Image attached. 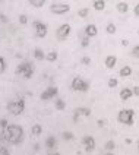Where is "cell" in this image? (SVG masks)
<instances>
[{"label":"cell","instance_id":"obj_5","mask_svg":"<svg viewBox=\"0 0 139 155\" xmlns=\"http://www.w3.org/2000/svg\"><path fill=\"white\" fill-rule=\"evenodd\" d=\"M70 88L73 91H76V92H87L89 89V82L85 81V79H82L81 76H76L73 78V81L70 84Z\"/></svg>","mask_w":139,"mask_h":155},{"label":"cell","instance_id":"obj_10","mask_svg":"<svg viewBox=\"0 0 139 155\" xmlns=\"http://www.w3.org/2000/svg\"><path fill=\"white\" fill-rule=\"evenodd\" d=\"M81 116L89 117V116H91V110H89L88 107H78V108H75V113H73V123H78Z\"/></svg>","mask_w":139,"mask_h":155},{"label":"cell","instance_id":"obj_20","mask_svg":"<svg viewBox=\"0 0 139 155\" xmlns=\"http://www.w3.org/2000/svg\"><path fill=\"white\" fill-rule=\"evenodd\" d=\"M54 107H56V110L63 111V110L66 108V103H65L61 98H57V100H56V103H54Z\"/></svg>","mask_w":139,"mask_h":155},{"label":"cell","instance_id":"obj_2","mask_svg":"<svg viewBox=\"0 0 139 155\" xmlns=\"http://www.w3.org/2000/svg\"><path fill=\"white\" fill-rule=\"evenodd\" d=\"M34 70H35V68H34V64H32L31 61L24 60V61H21V63L16 66L15 73H16L18 76L25 78V79H31L32 75H34Z\"/></svg>","mask_w":139,"mask_h":155},{"label":"cell","instance_id":"obj_36","mask_svg":"<svg viewBox=\"0 0 139 155\" xmlns=\"http://www.w3.org/2000/svg\"><path fill=\"white\" fill-rule=\"evenodd\" d=\"M133 13H135V16L139 18V2L136 3V6H135V9H133Z\"/></svg>","mask_w":139,"mask_h":155},{"label":"cell","instance_id":"obj_14","mask_svg":"<svg viewBox=\"0 0 139 155\" xmlns=\"http://www.w3.org/2000/svg\"><path fill=\"white\" fill-rule=\"evenodd\" d=\"M116 63H117V57L116 56H107L105 57V60H104V64H105V68L107 69H113L114 66H116Z\"/></svg>","mask_w":139,"mask_h":155},{"label":"cell","instance_id":"obj_3","mask_svg":"<svg viewBox=\"0 0 139 155\" xmlns=\"http://www.w3.org/2000/svg\"><path fill=\"white\" fill-rule=\"evenodd\" d=\"M8 111L10 114H13V116H21L22 113L25 111V101H24V98H19V100L8 103Z\"/></svg>","mask_w":139,"mask_h":155},{"label":"cell","instance_id":"obj_38","mask_svg":"<svg viewBox=\"0 0 139 155\" xmlns=\"http://www.w3.org/2000/svg\"><path fill=\"white\" fill-rule=\"evenodd\" d=\"M0 21L2 22H8V18L5 16V15H0Z\"/></svg>","mask_w":139,"mask_h":155},{"label":"cell","instance_id":"obj_16","mask_svg":"<svg viewBox=\"0 0 139 155\" xmlns=\"http://www.w3.org/2000/svg\"><path fill=\"white\" fill-rule=\"evenodd\" d=\"M116 8H117V10H119L120 13H127V12H129V5H127L126 2H119V3L116 5Z\"/></svg>","mask_w":139,"mask_h":155},{"label":"cell","instance_id":"obj_26","mask_svg":"<svg viewBox=\"0 0 139 155\" xmlns=\"http://www.w3.org/2000/svg\"><path fill=\"white\" fill-rule=\"evenodd\" d=\"M104 148L107 149V151H110V152H111L114 148H116V142H114V140H107V142H105V145H104Z\"/></svg>","mask_w":139,"mask_h":155},{"label":"cell","instance_id":"obj_31","mask_svg":"<svg viewBox=\"0 0 139 155\" xmlns=\"http://www.w3.org/2000/svg\"><path fill=\"white\" fill-rule=\"evenodd\" d=\"M6 70V61H5V59L0 56V73H3Z\"/></svg>","mask_w":139,"mask_h":155},{"label":"cell","instance_id":"obj_23","mask_svg":"<svg viewBox=\"0 0 139 155\" xmlns=\"http://www.w3.org/2000/svg\"><path fill=\"white\" fill-rule=\"evenodd\" d=\"M57 51H48L47 54H45V60L47 61H56L57 60Z\"/></svg>","mask_w":139,"mask_h":155},{"label":"cell","instance_id":"obj_39","mask_svg":"<svg viewBox=\"0 0 139 155\" xmlns=\"http://www.w3.org/2000/svg\"><path fill=\"white\" fill-rule=\"evenodd\" d=\"M97 124H98L100 127H103V126H104V120H98V123H97Z\"/></svg>","mask_w":139,"mask_h":155},{"label":"cell","instance_id":"obj_28","mask_svg":"<svg viewBox=\"0 0 139 155\" xmlns=\"http://www.w3.org/2000/svg\"><path fill=\"white\" fill-rule=\"evenodd\" d=\"M81 40H82V41H81V45H82L84 48H87L88 45H89V37H87V35H85V37H82Z\"/></svg>","mask_w":139,"mask_h":155},{"label":"cell","instance_id":"obj_8","mask_svg":"<svg viewBox=\"0 0 139 155\" xmlns=\"http://www.w3.org/2000/svg\"><path fill=\"white\" fill-rule=\"evenodd\" d=\"M70 32H72V26H70L69 24H61V25L56 29V37H57L59 40H66L70 35Z\"/></svg>","mask_w":139,"mask_h":155},{"label":"cell","instance_id":"obj_24","mask_svg":"<svg viewBox=\"0 0 139 155\" xmlns=\"http://www.w3.org/2000/svg\"><path fill=\"white\" fill-rule=\"evenodd\" d=\"M32 8H43L44 5H45V0H29L28 2Z\"/></svg>","mask_w":139,"mask_h":155},{"label":"cell","instance_id":"obj_30","mask_svg":"<svg viewBox=\"0 0 139 155\" xmlns=\"http://www.w3.org/2000/svg\"><path fill=\"white\" fill-rule=\"evenodd\" d=\"M131 54L133 56V57H136V59H139V45H135V47L132 48Z\"/></svg>","mask_w":139,"mask_h":155},{"label":"cell","instance_id":"obj_9","mask_svg":"<svg viewBox=\"0 0 139 155\" xmlns=\"http://www.w3.org/2000/svg\"><path fill=\"white\" fill-rule=\"evenodd\" d=\"M57 95H59V88H57V86H48L45 91L41 92L40 98H41L43 101H48V100H51V98H56Z\"/></svg>","mask_w":139,"mask_h":155},{"label":"cell","instance_id":"obj_21","mask_svg":"<svg viewBox=\"0 0 139 155\" xmlns=\"http://www.w3.org/2000/svg\"><path fill=\"white\" fill-rule=\"evenodd\" d=\"M31 133L35 135V136H40V135L43 133V127H41V124H34V126L31 127Z\"/></svg>","mask_w":139,"mask_h":155},{"label":"cell","instance_id":"obj_17","mask_svg":"<svg viewBox=\"0 0 139 155\" xmlns=\"http://www.w3.org/2000/svg\"><path fill=\"white\" fill-rule=\"evenodd\" d=\"M34 59L35 60H45V53L41 48H34Z\"/></svg>","mask_w":139,"mask_h":155},{"label":"cell","instance_id":"obj_44","mask_svg":"<svg viewBox=\"0 0 139 155\" xmlns=\"http://www.w3.org/2000/svg\"><path fill=\"white\" fill-rule=\"evenodd\" d=\"M138 35H139V29H138Z\"/></svg>","mask_w":139,"mask_h":155},{"label":"cell","instance_id":"obj_29","mask_svg":"<svg viewBox=\"0 0 139 155\" xmlns=\"http://www.w3.org/2000/svg\"><path fill=\"white\" fill-rule=\"evenodd\" d=\"M117 84H119V82H117V79H116V78H110L107 85H108V88H116V86H117Z\"/></svg>","mask_w":139,"mask_h":155},{"label":"cell","instance_id":"obj_34","mask_svg":"<svg viewBox=\"0 0 139 155\" xmlns=\"http://www.w3.org/2000/svg\"><path fill=\"white\" fill-rule=\"evenodd\" d=\"M81 63H82V64H85V66H88V64L91 63V59H89L88 56H85V57H82V59H81Z\"/></svg>","mask_w":139,"mask_h":155},{"label":"cell","instance_id":"obj_32","mask_svg":"<svg viewBox=\"0 0 139 155\" xmlns=\"http://www.w3.org/2000/svg\"><path fill=\"white\" fill-rule=\"evenodd\" d=\"M9 124H10V123L8 121V119H0V127H2V129H6Z\"/></svg>","mask_w":139,"mask_h":155},{"label":"cell","instance_id":"obj_43","mask_svg":"<svg viewBox=\"0 0 139 155\" xmlns=\"http://www.w3.org/2000/svg\"><path fill=\"white\" fill-rule=\"evenodd\" d=\"M138 152H139V140H138Z\"/></svg>","mask_w":139,"mask_h":155},{"label":"cell","instance_id":"obj_13","mask_svg":"<svg viewBox=\"0 0 139 155\" xmlns=\"http://www.w3.org/2000/svg\"><path fill=\"white\" fill-rule=\"evenodd\" d=\"M45 148H47L48 151L56 149V148H57V139L54 138V136H48V138L45 139Z\"/></svg>","mask_w":139,"mask_h":155},{"label":"cell","instance_id":"obj_19","mask_svg":"<svg viewBox=\"0 0 139 155\" xmlns=\"http://www.w3.org/2000/svg\"><path fill=\"white\" fill-rule=\"evenodd\" d=\"M119 75L122 78H127L132 75V68L131 66H123L122 69H120V72H119Z\"/></svg>","mask_w":139,"mask_h":155},{"label":"cell","instance_id":"obj_41","mask_svg":"<svg viewBox=\"0 0 139 155\" xmlns=\"http://www.w3.org/2000/svg\"><path fill=\"white\" fill-rule=\"evenodd\" d=\"M104 155H114V154H113V152H105Z\"/></svg>","mask_w":139,"mask_h":155},{"label":"cell","instance_id":"obj_27","mask_svg":"<svg viewBox=\"0 0 139 155\" xmlns=\"http://www.w3.org/2000/svg\"><path fill=\"white\" fill-rule=\"evenodd\" d=\"M88 13H89V9H88V8L79 9V10H78V16H79V18H87Z\"/></svg>","mask_w":139,"mask_h":155},{"label":"cell","instance_id":"obj_11","mask_svg":"<svg viewBox=\"0 0 139 155\" xmlns=\"http://www.w3.org/2000/svg\"><path fill=\"white\" fill-rule=\"evenodd\" d=\"M82 145H84L87 152H92L95 149V139L92 138L91 135H87V136H84V139H82Z\"/></svg>","mask_w":139,"mask_h":155},{"label":"cell","instance_id":"obj_18","mask_svg":"<svg viewBox=\"0 0 139 155\" xmlns=\"http://www.w3.org/2000/svg\"><path fill=\"white\" fill-rule=\"evenodd\" d=\"M92 8L95 9V10H104L105 2L104 0H94V2H92Z\"/></svg>","mask_w":139,"mask_h":155},{"label":"cell","instance_id":"obj_37","mask_svg":"<svg viewBox=\"0 0 139 155\" xmlns=\"http://www.w3.org/2000/svg\"><path fill=\"white\" fill-rule=\"evenodd\" d=\"M132 92H133V95H136V97H139V86H133Z\"/></svg>","mask_w":139,"mask_h":155},{"label":"cell","instance_id":"obj_42","mask_svg":"<svg viewBox=\"0 0 139 155\" xmlns=\"http://www.w3.org/2000/svg\"><path fill=\"white\" fill-rule=\"evenodd\" d=\"M2 140H3V139L0 138V148H2V147H5V145H2Z\"/></svg>","mask_w":139,"mask_h":155},{"label":"cell","instance_id":"obj_35","mask_svg":"<svg viewBox=\"0 0 139 155\" xmlns=\"http://www.w3.org/2000/svg\"><path fill=\"white\" fill-rule=\"evenodd\" d=\"M0 155H10V151L6 147H2L0 148Z\"/></svg>","mask_w":139,"mask_h":155},{"label":"cell","instance_id":"obj_22","mask_svg":"<svg viewBox=\"0 0 139 155\" xmlns=\"http://www.w3.org/2000/svg\"><path fill=\"white\" fill-rule=\"evenodd\" d=\"M61 138H63V140H73L75 135L70 130H65V132H61Z\"/></svg>","mask_w":139,"mask_h":155},{"label":"cell","instance_id":"obj_40","mask_svg":"<svg viewBox=\"0 0 139 155\" xmlns=\"http://www.w3.org/2000/svg\"><path fill=\"white\" fill-rule=\"evenodd\" d=\"M48 155H60V152H53V151H48Z\"/></svg>","mask_w":139,"mask_h":155},{"label":"cell","instance_id":"obj_25","mask_svg":"<svg viewBox=\"0 0 139 155\" xmlns=\"http://www.w3.org/2000/svg\"><path fill=\"white\" fill-rule=\"evenodd\" d=\"M116 25H114L113 22H110V24H107V26H105V31H107V34H116Z\"/></svg>","mask_w":139,"mask_h":155},{"label":"cell","instance_id":"obj_4","mask_svg":"<svg viewBox=\"0 0 139 155\" xmlns=\"http://www.w3.org/2000/svg\"><path fill=\"white\" fill-rule=\"evenodd\" d=\"M133 116H135V111L132 108H123L119 111L117 114V120L120 121L122 124H127V126H132L133 124Z\"/></svg>","mask_w":139,"mask_h":155},{"label":"cell","instance_id":"obj_15","mask_svg":"<svg viewBox=\"0 0 139 155\" xmlns=\"http://www.w3.org/2000/svg\"><path fill=\"white\" fill-rule=\"evenodd\" d=\"M132 97H133V92H132L131 88H123L122 91H120V100H123V101L131 100Z\"/></svg>","mask_w":139,"mask_h":155},{"label":"cell","instance_id":"obj_1","mask_svg":"<svg viewBox=\"0 0 139 155\" xmlns=\"http://www.w3.org/2000/svg\"><path fill=\"white\" fill-rule=\"evenodd\" d=\"M0 138L10 145H18V143L24 142V129L19 124H9L6 129H2Z\"/></svg>","mask_w":139,"mask_h":155},{"label":"cell","instance_id":"obj_33","mask_svg":"<svg viewBox=\"0 0 139 155\" xmlns=\"http://www.w3.org/2000/svg\"><path fill=\"white\" fill-rule=\"evenodd\" d=\"M26 22H28L26 15H19V24H21V25H26Z\"/></svg>","mask_w":139,"mask_h":155},{"label":"cell","instance_id":"obj_12","mask_svg":"<svg viewBox=\"0 0 139 155\" xmlns=\"http://www.w3.org/2000/svg\"><path fill=\"white\" fill-rule=\"evenodd\" d=\"M84 31H85V35L89 37V38H92V37H95V35L98 34V28H97V25H94V24H88Z\"/></svg>","mask_w":139,"mask_h":155},{"label":"cell","instance_id":"obj_7","mask_svg":"<svg viewBox=\"0 0 139 155\" xmlns=\"http://www.w3.org/2000/svg\"><path fill=\"white\" fill-rule=\"evenodd\" d=\"M32 28L35 29V35L38 38H44L47 35V32H48V26L43 24V22H40V21H34L32 22Z\"/></svg>","mask_w":139,"mask_h":155},{"label":"cell","instance_id":"obj_6","mask_svg":"<svg viewBox=\"0 0 139 155\" xmlns=\"http://www.w3.org/2000/svg\"><path fill=\"white\" fill-rule=\"evenodd\" d=\"M70 10V5L63 3V2H53L50 5V12L54 15H65Z\"/></svg>","mask_w":139,"mask_h":155}]
</instances>
